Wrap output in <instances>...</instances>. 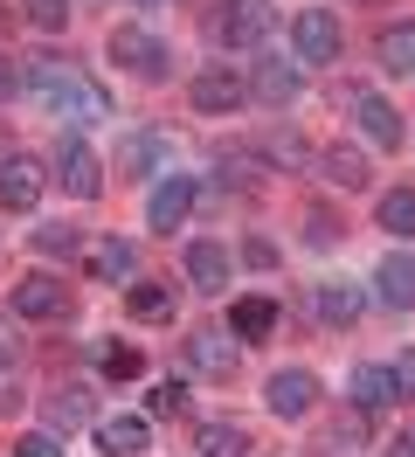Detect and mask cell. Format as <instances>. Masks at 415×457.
Returning a JSON list of instances; mask_svg holds the SVG:
<instances>
[{"mask_svg":"<svg viewBox=\"0 0 415 457\" xmlns=\"http://www.w3.org/2000/svg\"><path fill=\"white\" fill-rule=\"evenodd\" d=\"M21 90H35V97H42L55 118H70V125H97V118H111V97L83 77L77 62H62V56H28L21 62Z\"/></svg>","mask_w":415,"mask_h":457,"instance_id":"6da1fadb","label":"cell"},{"mask_svg":"<svg viewBox=\"0 0 415 457\" xmlns=\"http://www.w3.org/2000/svg\"><path fill=\"white\" fill-rule=\"evenodd\" d=\"M277 29V7L270 0H221L208 14V35L215 49H263V35Z\"/></svg>","mask_w":415,"mask_h":457,"instance_id":"7a4b0ae2","label":"cell"},{"mask_svg":"<svg viewBox=\"0 0 415 457\" xmlns=\"http://www.w3.org/2000/svg\"><path fill=\"white\" fill-rule=\"evenodd\" d=\"M111 62H118V70H132V77H145V84H166V70H173L166 42L153 29H138V21L111 29Z\"/></svg>","mask_w":415,"mask_h":457,"instance_id":"3957f363","label":"cell"},{"mask_svg":"<svg viewBox=\"0 0 415 457\" xmlns=\"http://www.w3.org/2000/svg\"><path fill=\"white\" fill-rule=\"evenodd\" d=\"M187 104H194L201 118H228L236 104H249V84L236 77V62H208V70H194Z\"/></svg>","mask_w":415,"mask_h":457,"instance_id":"277c9868","label":"cell"},{"mask_svg":"<svg viewBox=\"0 0 415 457\" xmlns=\"http://www.w3.org/2000/svg\"><path fill=\"white\" fill-rule=\"evenodd\" d=\"M291 49H298V62H339V49H346L339 14L332 7H298L291 14Z\"/></svg>","mask_w":415,"mask_h":457,"instance_id":"5b68a950","label":"cell"},{"mask_svg":"<svg viewBox=\"0 0 415 457\" xmlns=\"http://www.w3.org/2000/svg\"><path fill=\"white\" fill-rule=\"evenodd\" d=\"M55 187L70 201H97L104 195V167H97V153L77 139V132H62V145H55Z\"/></svg>","mask_w":415,"mask_h":457,"instance_id":"8992f818","label":"cell"},{"mask_svg":"<svg viewBox=\"0 0 415 457\" xmlns=\"http://www.w3.org/2000/svg\"><path fill=\"white\" fill-rule=\"evenodd\" d=\"M70 305H77L70 278H55V270H28V278H14V312H21V319H62Z\"/></svg>","mask_w":415,"mask_h":457,"instance_id":"52a82bcc","label":"cell"},{"mask_svg":"<svg viewBox=\"0 0 415 457\" xmlns=\"http://www.w3.org/2000/svg\"><path fill=\"white\" fill-rule=\"evenodd\" d=\"M249 97H263V104H277V112H284V104H298V90H304V77H298V56H270V49H263V56L249 62Z\"/></svg>","mask_w":415,"mask_h":457,"instance_id":"ba28073f","label":"cell"},{"mask_svg":"<svg viewBox=\"0 0 415 457\" xmlns=\"http://www.w3.org/2000/svg\"><path fill=\"white\" fill-rule=\"evenodd\" d=\"M180 353H187L194 374H208V381H236V333H215V326H194L187 340H180Z\"/></svg>","mask_w":415,"mask_h":457,"instance_id":"9c48e42d","label":"cell"},{"mask_svg":"<svg viewBox=\"0 0 415 457\" xmlns=\"http://www.w3.org/2000/svg\"><path fill=\"white\" fill-rule=\"evenodd\" d=\"M194 215V173H166L160 187H153V208H145V228H160V236H180V222Z\"/></svg>","mask_w":415,"mask_h":457,"instance_id":"30bf717a","label":"cell"},{"mask_svg":"<svg viewBox=\"0 0 415 457\" xmlns=\"http://www.w3.org/2000/svg\"><path fill=\"white\" fill-rule=\"evenodd\" d=\"M263 402H270V416H304V409L319 402V374L311 368H277L270 388H263Z\"/></svg>","mask_w":415,"mask_h":457,"instance_id":"8fae6325","label":"cell"},{"mask_svg":"<svg viewBox=\"0 0 415 457\" xmlns=\"http://www.w3.org/2000/svg\"><path fill=\"white\" fill-rule=\"evenodd\" d=\"M42 201V167L28 160V153H14V160H0V208H14V215H28Z\"/></svg>","mask_w":415,"mask_h":457,"instance_id":"7c38bea8","label":"cell"},{"mask_svg":"<svg viewBox=\"0 0 415 457\" xmlns=\"http://www.w3.org/2000/svg\"><path fill=\"white\" fill-rule=\"evenodd\" d=\"M83 263H90V278L97 285H125L138 270V257H132V243L125 236H97V243H83Z\"/></svg>","mask_w":415,"mask_h":457,"instance_id":"4fadbf2b","label":"cell"},{"mask_svg":"<svg viewBox=\"0 0 415 457\" xmlns=\"http://www.w3.org/2000/svg\"><path fill=\"white\" fill-rule=\"evenodd\" d=\"M145 444H153V423H145V416H104V423H97V451L104 457H145Z\"/></svg>","mask_w":415,"mask_h":457,"instance_id":"5bb4252c","label":"cell"},{"mask_svg":"<svg viewBox=\"0 0 415 457\" xmlns=\"http://www.w3.org/2000/svg\"><path fill=\"white\" fill-rule=\"evenodd\" d=\"M353 112H360V132H367L374 145H387V153L402 145V112H394L387 97H374V90H353Z\"/></svg>","mask_w":415,"mask_h":457,"instance_id":"9a60e30c","label":"cell"},{"mask_svg":"<svg viewBox=\"0 0 415 457\" xmlns=\"http://www.w3.org/2000/svg\"><path fill=\"white\" fill-rule=\"evenodd\" d=\"M374 298H381L387 312H409V305H415V257L394 250V257L374 270Z\"/></svg>","mask_w":415,"mask_h":457,"instance_id":"2e32d148","label":"cell"},{"mask_svg":"<svg viewBox=\"0 0 415 457\" xmlns=\"http://www.w3.org/2000/svg\"><path fill=\"white\" fill-rule=\"evenodd\" d=\"M160 160H166V132H125V145H118V173L125 180L160 173Z\"/></svg>","mask_w":415,"mask_h":457,"instance_id":"e0dca14e","label":"cell"},{"mask_svg":"<svg viewBox=\"0 0 415 457\" xmlns=\"http://www.w3.org/2000/svg\"><path fill=\"white\" fill-rule=\"evenodd\" d=\"M374 56H381L387 77H415V21H387L374 35Z\"/></svg>","mask_w":415,"mask_h":457,"instance_id":"ac0fdd59","label":"cell"},{"mask_svg":"<svg viewBox=\"0 0 415 457\" xmlns=\"http://www.w3.org/2000/svg\"><path fill=\"white\" fill-rule=\"evenodd\" d=\"M187 285L194 291H228V250L221 243H187Z\"/></svg>","mask_w":415,"mask_h":457,"instance_id":"d6986e66","label":"cell"},{"mask_svg":"<svg viewBox=\"0 0 415 457\" xmlns=\"http://www.w3.org/2000/svg\"><path fill=\"white\" fill-rule=\"evenodd\" d=\"M42 416H49V436H62V429H83L90 423V388H49V402H42Z\"/></svg>","mask_w":415,"mask_h":457,"instance_id":"ffe728a7","label":"cell"},{"mask_svg":"<svg viewBox=\"0 0 415 457\" xmlns=\"http://www.w3.org/2000/svg\"><path fill=\"white\" fill-rule=\"evenodd\" d=\"M319 180H326V187L360 195V187H367V160H360L353 145H326V153H319Z\"/></svg>","mask_w":415,"mask_h":457,"instance_id":"44dd1931","label":"cell"},{"mask_svg":"<svg viewBox=\"0 0 415 457\" xmlns=\"http://www.w3.org/2000/svg\"><path fill=\"white\" fill-rule=\"evenodd\" d=\"M311 305H319L326 326H353V319L367 312V291H360V285H319V291H311Z\"/></svg>","mask_w":415,"mask_h":457,"instance_id":"7402d4cb","label":"cell"},{"mask_svg":"<svg viewBox=\"0 0 415 457\" xmlns=\"http://www.w3.org/2000/svg\"><path fill=\"white\" fill-rule=\"evenodd\" d=\"M194 451L201 457H249V429L243 423H201L194 429Z\"/></svg>","mask_w":415,"mask_h":457,"instance_id":"603a6c76","label":"cell"},{"mask_svg":"<svg viewBox=\"0 0 415 457\" xmlns=\"http://www.w3.org/2000/svg\"><path fill=\"white\" fill-rule=\"evenodd\" d=\"M394 395H402V388H394V374H387V368H353V409H360V416L387 409Z\"/></svg>","mask_w":415,"mask_h":457,"instance_id":"cb8c5ba5","label":"cell"},{"mask_svg":"<svg viewBox=\"0 0 415 457\" xmlns=\"http://www.w3.org/2000/svg\"><path fill=\"white\" fill-rule=\"evenodd\" d=\"M270 326H277L270 298H236V312H228V333H236V340H263Z\"/></svg>","mask_w":415,"mask_h":457,"instance_id":"d4e9b609","label":"cell"},{"mask_svg":"<svg viewBox=\"0 0 415 457\" xmlns=\"http://www.w3.org/2000/svg\"><path fill=\"white\" fill-rule=\"evenodd\" d=\"M374 215H381L387 236H402V243H409V236H415V187H387Z\"/></svg>","mask_w":415,"mask_h":457,"instance_id":"484cf974","label":"cell"},{"mask_svg":"<svg viewBox=\"0 0 415 457\" xmlns=\"http://www.w3.org/2000/svg\"><path fill=\"white\" fill-rule=\"evenodd\" d=\"M173 298H180V285H125V312L132 319H166Z\"/></svg>","mask_w":415,"mask_h":457,"instance_id":"4316f807","label":"cell"},{"mask_svg":"<svg viewBox=\"0 0 415 457\" xmlns=\"http://www.w3.org/2000/svg\"><path fill=\"white\" fill-rule=\"evenodd\" d=\"M35 250H42V257H77L83 236L70 222H42V228H35Z\"/></svg>","mask_w":415,"mask_h":457,"instance_id":"83f0119b","label":"cell"},{"mask_svg":"<svg viewBox=\"0 0 415 457\" xmlns=\"http://www.w3.org/2000/svg\"><path fill=\"white\" fill-rule=\"evenodd\" d=\"M97 361H104L111 381H138V374H145V353H138V346H97Z\"/></svg>","mask_w":415,"mask_h":457,"instance_id":"f1b7e54d","label":"cell"},{"mask_svg":"<svg viewBox=\"0 0 415 457\" xmlns=\"http://www.w3.org/2000/svg\"><path fill=\"white\" fill-rule=\"evenodd\" d=\"M215 167H221V180H228V187H236V180H243V187H256V173H263V167H256V153H228V145L215 153Z\"/></svg>","mask_w":415,"mask_h":457,"instance_id":"f546056e","label":"cell"},{"mask_svg":"<svg viewBox=\"0 0 415 457\" xmlns=\"http://www.w3.org/2000/svg\"><path fill=\"white\" fill-rule=\"evenodd\" d=\"M28 21L42 35H62L70 29V0H28Z\"/></svg>","mask_w":415,"mask_h":457,"instance_id":"4dcf8cb0","label":"cell"},{"mask_svg":"<svg viewBox=\"0 0 415 457\" xmlns=\"http://www.w3.org/2000/svg\"><path fill=\"white\" fill-rule=\"evenodd\" d=\"M180 409H187V381H180V374H166L160 388H153V416H180Z\"/></svg>","mask_w":415,"mask_h":457,"instance_id":"1f68e13d","label":"cell"},{"mask_svg":"<svg viewBox=\"0 0 415 457\" xmlns=\"http://www.w3.org/2000/svg\"><path fill=\"white\" fill-rule=\"evenodd\" d=\"M304 243H311V250H332V243H339V222H332L326 208H311V215H304Z\"/></svg>","mask_w":415,"mask_h":457,"instance_id":"d6a6232c","label":"cell"},{"mask_svg":"<svg viewBox=\"0 0 415 457\" xmlns=\"http://www.w3.org/2000/svg\"><path fill=\"white\" fill-rule=\"evenodd\" d=\"M14 457H62V444L49 429H28V436H14Z\"/></svg>","mask_w":415,"mask_h":457,"instance_id":"836d02e7","label":"cell"},{"mask_svg":"<svg viewBox=\"0 0 415 457\" xmlns=\"http://www.w3.org/2000/svg\"><path fill=\"white\" fill-rule=\"evenodd\" d=\"M263 153H270L277 167H298V160H304V145H298V139H284V132H270V145H263Z\"/></svg>","mask_w":415,"mask_h":457,"instance_id":"e575fe53","label":"cell"},{"mask_svg":"<svg viewBox=\"0 0 415 457\" xmlns=\"http://www.w3.org/2000/svg\"><path fill=\"white\" fill-rule=\"evenodd\" d=\"M21 381H14V368H0V416H14V409H21Z\"/></svg>","mask_w":415,"mask_h":457,"instance_id":"d590c367","label":"cell"},{"mask_svg":"<svg viewBox=\"0 0 415 457\" xmlns=\"http://www.w3.org/2000/svg\"><path fill=\"white\" fill-rule=\"evenodd\" d=\"M243 263H256V270H270V263H277V243H263V236H249V243H243Z\"/></svg>","mask_w":415,"mask_h":457,"instance_id":"8d00e7d4","label":"cell"},{"mask_svg":"<svg viewBox=\"0 0 415 457\" xmlns=\"http://www.w3.org/2000/svg\"><path fill=\"white\" fill-rule=\"evenodd\" d=\"M14 90H21V56L0 49V97H14Z\"/></svg>","mask_w":415,"mask_h":457,"instance_id":"74e56055","label":"cell"},{"mask_svg":"<svg viewBox=\"0 0 415 457\" xmlns=\"http://www.w3.org/2000/svg\"><path fill=\"white\" fill-rule=\"evenodd\" d=\"M387 374H394V388H402V395H415V346H409V353H402Z\"/></svg>","mask_w":415,"mask_h":457,"instance_id":"f35d334b","label":"cell"},{"mask_svg":"<svg viewBox=\"0 0 415 457\" xmlns=\"http://www.w3.org/2000/svg\"><path fill=\"white\" fill-rule=\"evenodd\" d=\"M21 361V340H7V326H0V368H14Z\"/></svg>","mask_w":415,"mask_h":457,"instance_id":"ab89813d","label":"cell"},{"mask_svg":"<svg viewBox=\"0 0 415 457\" xmlns=\"http://www.w3.org/2000/svg\"><path fill=\"white\" fill-rule=\"evenodd\" d=\"M387 457H415V429H402V436L387 444Z\"/></svg>","mask_w":415,"mask_h":457,"instance_id":"60d3db41","label":"cell"},{"mask_svg":"<svg viewBox=\"0 0 415 457\" xmlns=\"http://www.w3.org/2000/svg\"><path fill=\"white\" fill-rule=\"evenodd\" d=\"M0 21H7V7H0Z\"/></svg>","mask_w":415,"mask_h":457,"instance_id":"b9f144b4","label":"cell"},{"mask_svg":"<svg viewBox=\"0 0 415 457\" xmlns=\"http://www.w3.org/2000/svg\"><path fill=\"white\" fill-rule=\"evenodd\" d=\"M145 7H153V0H145Z\"/></svg>","mask_w":415,"mask_h":457,"instance_id":"7bdbcfd3","label":"cell"}]
</instances>
